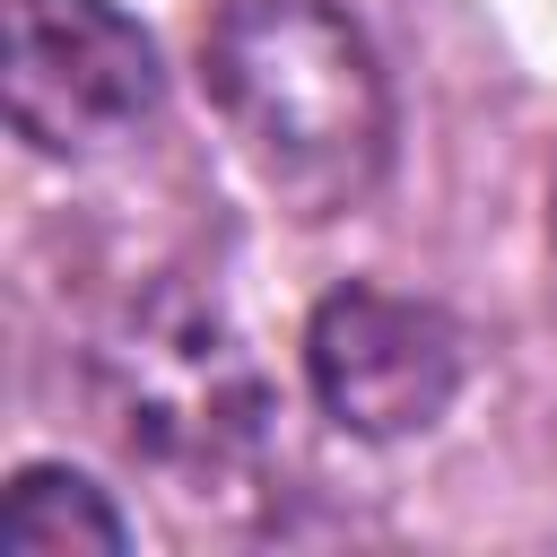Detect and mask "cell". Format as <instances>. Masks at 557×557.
<instances>
[{
  "mask_svg": "<svg viewBox=\"0 0 557 557\" xmlns=\"http://www.w3.org/2000/svg\"><path fill=\"white\" fill-rule=\"evenodd\" d=\"M200 78L278 209L339 218L383 183L392 96L339 0H218Z\"/></svg>",
  "mask_w": 557,
  "mask_h": 557,
  "instance_id": "cell-1",
  "label": "cell"
},
{
  "mask_svg": "<svg viewBox=\"0 0 557 557\" xmlns=\"http://www.w3.org/2000/svg\"><path fill=\"white\" fill-rule=\"evenodd\" d=\"M96 409L104 435L165 470V479H244L261 435H270V392L244 357V339L226 331V313L191 287H148L131 296L104 339H96Z\"/></svg>",
  "mask_w": 557,
  "mask_h": 557,
  "instance_id": "cell-2",
  "label": "cell"
},
{
  "mask_svg": "<svg viewBox=\"0 0 557 557\" xmlns=\"http://www.w3.org/2000/svg\"><path fill=\"white\" fill-rule=\"evenodd\" d=\"M165 70L113 0H9V122L44 157H104L157 122Z\"/></svg>",
  "mask_w": 557,
  "mask_h": 557,
  "instance_id": "cell-3",
  "label": "cell"
},
{
  "mask_svg": "<svg viewBox=\"0 0 557 557\" xmlns=\"http://www.w3.org/2000/svg\"><path fill=\"white\" fill-rule=\"evenodd\" d=\"M305 374H313V400L348 435L366 444L426 435L461 392V322L426 296L348 278L305 322Z\"/></svg>",
  "mask_w": 557,
  "mask_h": 557,
  "instance_id": "cell-4",
  "label": "cell"
},
{
  "mask_svg": "<svg viewBox=\"0 0 557 557\" xmlns=\"http://www.w3.org/2000/svg\"><path fill=\"white\" fill-rule=\"evenodd\" d=\"M0 548L9 557H122L131 548V522L113 513V496L61 461H35L9 479V505H0Z\"/></svg>",
  "mask_w": 557,
  "mask_h": 557,
  "instance_id": "cell-5",
  "label": "cell"
},
{
  "mask_svg": "<svg viewBox=\"0 0 557 557\" xmlns=\"http://www.w3.org/2000/svg\"><path fill=\"white\" fill-rule=\"evenodd\" d=\"M548 244H557V209H548Z\"/></svg>",
  "mask_w": 557,
  "mask_h": 557,
  "instance_id": "cell-6",
  "label": "cell"
}]
</instances>
